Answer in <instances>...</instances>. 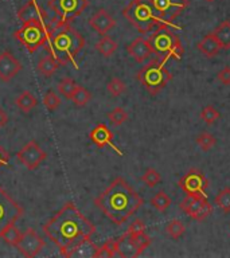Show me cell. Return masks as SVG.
Returning a JSON list of instances; mask_svg holds the SVG:
<instances>
[{
	"mask_svg": "<svg viewBox=\"0 0 230 258\" xmlns=\"http://www.w3.org/2000/svg\"><path fill=\"white\" fill-rule=\"evenodd\" d=\"M145 231V225L144 222L141 221V219H135V221L129 225L128 230H127V233L131 234V235H135V234L139 233H144Z\"/></svg>",
	"mask_w": 230,
	"mask_h": 258,
	"instance_id": "obj_41",
	"label": "cell"
},
{
	"mask_svg": "<svg viewBox=\"0 0 230 258\" xmlns=\"http://www.w3.org/2000/svg\"><path fill=\"white\" fill-rule=\"evenodd\" d=\"M217 77L221 84L230 85V66H225L221 72H218Z\"/></svg>",
	"mask_w": 230,
	"mask_h": 258,
	"instance_id": "obj_42",
	"label": "cell"
},
{
	"mask_svg": "<svg viewBox=\"0 0 230 258\" xmlns=\"http://www.w3.org/2000/svg\"><path fill=\"white\" fill-rule=\"evenodd\" d=\"M129 235H131V234H129ZM131 237L133 238V241L136 242V245L139 246V249H140L141 251H144V250L151 245V242H152L151 237H149L148 234H145V231L144 233H139L135 234V235H131Z\"/></svg>",
	"mask_w": 230,
	"mask_h": 258,
	"instance_id": "obj_40",
	"label": "cell"
},
{
	"mask_svg": "<svg viewBox=\"0 0 230 258\" xmlns=\"http://www.w3.org/2000/svg\"><path fill=\"white\" fill-rule=\"evenodd\" d=\"M43 16L44 14L42 15V10L35 0H30L18 11V18L22 23H26V22L32 19H42Z\"/></svg>",
	"mask_w": 230,
	"mask_h": 258,
	"instance_id": "obj_20",
	"label": "cell"
},
{
	"mask_svg": "<svg viewBox=\"0 0 230 258\" xmlns=\"http://www.w3.org/2000/svg\"><path fill=\"white\" fill-rule=\"evenodd\" d=\"M43 104L48 110L54 112V110H56V109L60 108V105H61L60 96H58L56 93L52 92V90H48L43 97Z\"/></svg>",
	"mask_w": 230,
	"mask_h": 258,
	"instance_id": "obj_38",
	"label": "cell"
},
{
	"mask_svg": "<svg viewBox=\"0 0 230 258\" xmlns=\"http://www.w3.org/2000/svg\"><path fill=\"white\" fill-rule=\"evenodd\" d=\"M23 213V207L3 187H0V238L8 227L15 225Z\"/></svg>",
	"mask_w": 230,
	"mask_h": 258,
	"instance_id": "obj_9",
	"label": "cell"
},
{
	"mask_svg": "<svg viewBox=\"0 0 230 258\" xmlns=\"http://www.w3.org/2000/svg\"><path fill=\"white\" fill-rule=\"evenodd\" d=\"M171 80L172 74L165 69V62L160 58L152 59L137 73V81L151 96L159 94Z\"/></svg>",
	"mask_w": 230,
	"mask_h": 258,
	"instance_id": "obj_6",
	"label": "cell"
},
{
	"mask_svg": "<svg viewBox=\"0 0 230 258\" xmlns=\"http://www.w3.org/2000/svg\"><path fill=\"white\" fill-rule=\"evenodd\" d=\"M92 100V93L89 92L88 89H85L84 86H81V85H77V89L74 94L72 97L73 104L76 105V106H85L86 104H89Z\"/></svg>",
	"mask_w": 230,
	"mask_h": 258,
	"instance_id": "obj_28",
	"label": "cell"
},
{
	"mask_svg": "<svg viewBox=\"0 0 230 258\" xmlns=\"http://www.w3.org/2000/svg\"><path fill=\"white\" fill-rule=\"evenodd\" d=\"M116 257L114 254V243L113 239L106 241L102 246H98V250L96 253V258H112Z\"/></svg>",
	"mask_w": 230,
	"mask_h": 258,
	"instance_id": "obj_39",
	"label": "cell"
},
{
	"mask_svg": "<svg viewBox=\"0 0 230 258\" xmlns=\"http://www.w3.org/2000/svg\"><path fill=\"white\" fill-rule=\"evenodd\" d=\"M8 122V114L6 113L4 109L0 108V128H3L4 125H7Z\"/></svg>",
	"mask_w": 230,
	"mask_h": 258,
	"instance_id": "obj_44",
	"label": "cell"
},
{
	"mask_svg": "<svg viewBox=\"0 0 230 258\" xmlns=\"http://www.w3.org/2000/svg\"><path fill=\"white\" fill-rule=\"evenodd\" d=\"M123 16L136 28L140 34H148L157 27H164L167 24L161 23L157 18L149 0H132L123 10Z\"/></svg>",
	"mask_w": 230,
	"mask_h": 258,
	"instance_id": "obj_4",
	"label": "cell"
},
{
	"mask_svg": "<svg viewBox=\"0 0 230 258\" xmlns=\"http://www.w3.org/2000/svg\"><path fill=\"white\" fill-rule=\"evenodd\" d=\"M44 47L60 64L72 63L74 68L78 69L76 58L85 47V39L68 22L58 20L54 28L48 30Z\"/></svg>",
	"mask_w": 230,
	"mask_h": 258,
	"instance_id": "obj_3",
	"label": "cell"
},
{
	"mask_svg": "<svg viewBox=\"0 0 230 258\" xmlns=\"http://www.w3.org/2000/svg\"><path fill=\"white\" fill-rule=\"evenodd\" d=\"M108 118L114 126H120V125H123L125 121L128 120V113L125 112L123 108H120V106H117V108L113 109L112 112L108 113Z\"/></svg>",
	"mask_w": 230,
	"mask_h": 258,
	"instance_id": "obj_33",
	"label": "cell"
},
{
	"mask_svg": "<svg viewBox=\"0 0 230 258\" xmlns=\"http://www.w3.org/2000/svg\"><path fill=\"white\" fill-rule=\"evenodd\" d=\"M48 6L60 22H69L82 15L89 6V0H50Z\"/></svg>",
	"mask_w": 230,
	"mask_h": 258,
	"instance_id": "obj_10",
	"label": "cell"
},
{
	"mask_svg": "<svg viewBox=\"0 0 230 258\" xmlns=\"http://www.w3.org/2000/svg\"><path fill=\"white\" fill-rule=\"evenodd\" d=\"M179 207L185 214H187L191 219L197 222L205 221L210 214L213 213V206L207 201V197L198 198L194 195H187L179 203Z\"/></svg>",
	"mask_w": 230,
	"mask_h": 258,
	"instance_id": "obj_11",
	"label": "cell"
},
{
	"mask_svg": "<svg viewBox=\"0 0 230 258\" xmlns=\"http://www.w3.org/2000/svg\"><path fill=\"white\" fill-rule=\"evenodd\" d=\"M15 105L18 106V109H19L20 112L28 113L31 112L32 109L38 105V100H36V97L34 96L31 92L24 90V92L22 93V94H19L18 98L15 100Z\"/></svg>",
	"mask_w": 230,
	"mask_h": 258,
	"instance_id": "obj_24",
	"label": "cell"
},
{
	"mask_svg": "<svg viewBox=\"0 0 230 258\" xmlns=\"http://www.w3.org/2000/svg\"><path fill=\"white\" fill-rule=\"evenodd\" d=\"M171 28L172 27H169V26L157 27L148 38L152 52L164 62H167L168 59L181 60L185 54V48L181 42V38Z\"/></svg>",
	"mask_w": 230,
	"mask_h": 258,
	"instance_id": "obj_5",
	"label": "cell"
},
{
	"mask_svg": "<svg viewBox=\"0 0 230 258\" xmlns=\"http://www.w3.org/2000/svg\"><path fill=\"white\" fill-rule=\"evenodd\" d=\"M89 26L101 36L106 35L114 26H116V20L113 19V16L109 14L106 10L100 8L94 12L90 18H89Z\"/></svg>",
	"mask_w": 230,
	"mask_h": 258,
	"instance_id": "obj_18",
	"label": "cell"
},
{
	"mask_svg": "<svg viewBox=\"0 0 230 258\" xmlns=\"http://www.w3.org/2000/svg\"><path fill=\"white\" fill-rule=\"evenodd\" d=\"M43 231L48 239L58 246L61 255L68 257L77 245L96 233V227L80 213L74 203L68 202L44 223Z\"/></svg>",
	"mask_w": 230,
	"mask_h": 258,
	"instance_id": "obj_1",
	"label": "cell"
},
{
	"mask_svg": "<svg viewBox=\"0 0 230 258\" xmlns=\"http://www.w3.org/2000/svg\"><path fill=\"white\" fill-rule=\"evenodd\" d=\"M22 70V63L8 50L0 52V80L3 82L11 81Z\"/></svg>",
	"mask_w": 230,
	"mask_h": 258,
	"instance_id": "obj_15",
	"label": "cell"
},
{
	"mask_svg": "<svg viewBox=\"0 0 230 258\" xmlns=\"http://www.w3.org/2000/svg\"><path fill=\"white\" fill-rule=\"evenodd\" d=\"M215 144H217V139L209 132H202L201 135L197 137V145L203 151V152L210 151Z\"/></svg>",
	"mask_w": 230,
	"mask_h": 258,
	"instance_id": "obj_32",
	"label": "cell"
},
{
	"mask_svg": "<svg viewBox=\"0 0 230 258\" xmlns=\"http://www.w3.org/2000/svg\"><path fill=\"white\" fill-rule=\"evenodd\" d=\"M56 88H58V92H60L61 96L65 97V98H68V100H72L73 94H74V92H76L77 89V84L72 80V78L66 77L64 80H61V82L58 84Z\"/></svg>",
	"mask_w": 230,
	"mask_h": 258,
	"instance_id": "obj_29",
	"label": "cell"
},
{
	"mask_svg": "<svg viewBox=\"0 0 230 258\" xmlns=\"http://www.w3.org/2000/svg\"><path fill=\"white\" fill-rule=\"evenodd\" d=\"M206 2H209V3H213V2H215V0H206Z\"/></svg>",
	"mask_w": 230,
	"mask_h": 258,
	"instance_id": "obj_45",
	"label": "cell"
},
{
	"mask_svg": "<svg viewBox=\"0 0 230 258\" xmlns=\"http://www.w3.org/2000/svg\"><path fill=\"white\" fill-rule=\"evenodd\" d=\"M197 48L207 58H213V56L218 55V52L221 50V46L218 43V40L214 38L213 34H209L197 44Z\"/></svg>",
	"mask_w": 230,
	"mask_h": 258,
	"instance_id": "obj_21",
	"label": "cell"
},
{
	"mask_svg": "<svg viewBox=\"0 0 230 258\" xmlns=\"http://www.w3.org/2000/svg\"><path fill=\"white\" fill-rule=\"evenodd\" d=\"M47 157V153L40 148L39 144L35 140L28 141L19 152L16 153V159L19 163L28 169L38 168Z\"/></svg>",
	"mask_w": 230,
	"mask_h": 258,
	"instance_id": "obj_13",
	"label": "cell"
},
{
	"mask_svg": "<svg viewBox=\"0 0 230 258\" xmlns=\"http://www.w3.org/2000/svg\"><path fill=\"white\" fill-rule=\"evenodd\" d=\"M219 117H221L219 112H218L217 109L214 108V106H211V105H209V106H205V108L202 109L201 118L205 121L207 125L214 124V122H215V121H217Z\"/></svg>",
	"mask_w": 230,
	"mask_h": 258,
	"instance_id": "obj_37",
	"label": "cell"
},
{
	"mask_svg": "<svg viewBox=\"0 0 230 258\" xmlns=\"http://www.w3.org/2000/svg\"><path fill=\"white\" fill-rule=\"evenodd\" d=\"M14 36L27 48L28 52H35L46 43L48 28L42 19H32L22 24V27L14 32Z\"/></svg>",
	"mask_w": 230,
	"mask_h": 258,
	"instance_id": "obj_7",
	"label": "cell"
},
{
	"mask_svg": "<svg viewBox=\"0 0 230 258\" xmlns=\"http://www.w3.org/2000/svg\"><path fill=\"white\" fill-rule=\"evenodd\" d=\"M209 179L205 176V173L195 168L190 169L178 181V185L181 187V189H183V192L198 198L206 197V188L209 187Z\"/></svg>",
	"mask_w": 230,
	"mask_h": 258,
	"instance_id": "obj_12",
	"label": "cell"
},
{
	"mask_svg": "<svg viewBox=\"0 0 230 258\" xmlns=\"http://www.w3.org/2000/svg\"><path fill=\"white\" fill-rule=\"evenodd\" d=\"M6 241V243L11 246H18V243L20 242V238H22V233L19 231L18 227H15V225L11 226V227H8L6 230V233L3 234V237H2Z\"/></svg>",
	"mask_w": 230,
	"mask_h": 258,
	"instance_id": "obj_34",
	"label": "cell"
},
{
	"mask_svg": "<svg viewBox=\"0 0 230 258\" xmlns=\"http://www.w3.org/2000/svg\"><path fill=\"white\" fill-rule=\"evenodd\" d=\"M141 180L144 181L145 184L148 185V187L152 188V187H155V185H157L159 183H160L161 176H160V173L157 172L155 168H148V169H145V172L143 173Z\"/></svg>",
	"mask_w": 230,
	"mask_h": 258,
	"instance_id": "obj_36",
	"label": "cell"
},
{
	"mask_svg": "<svg viewBox=\"0 0 230 258\" xmlns=\"http://www.w3.org/2000/svg\"><path fill=\"white\" fill-rule=\"evenodd\" d=\"M44 245L46 243H44L43 238L40 237L34 229H28L22 234V238H20V242L16 246V249L19 250L24 257L32 258L36 257L42 251Z\"/></svg>",
	"mask_w": 230,
	"mask_h": 258,
	"instance_id": "obj_14",
	"label": "cell"
},
{
	"mask_svg": "<svg viewBox=\"0 0 230 258\" xmlns=\"http://www.w3.org/2000/svg\"><path fill=\"white\" fill-rule=\"evenodd\" d=\"M97 250H98V246L94 243V242L90 241V238L88 239H85L80 243V245H77L74 249L69 253L68 257H92L96 258V253Z\"/></svg>",
	"mask_w": 230,
	"mask_h": 258,
	"instance_id": "obj_22",
	"label": "cell"
},
{
	"mask_svg": "<svg viewBox=\"0 0 230 258\" xmlns=\"http://www.w3.org/2000/svg\"><path fill=\"white\" fill-rule=\"evenodd\" d=\"M96 50L98 52H101L104 56L109 58V56H112L116 52V40H113L109 35H102V38L96 43Z\"/></svg>",
	"mask_w": 230,
	"mask_h": 258,
	"instance_id": "obj_26",
	"label": "cell"
},
{
	"mask_svg": "<svg viewBox=\"0 0 230 258\" xmlns=\"http://www.w3.org/2000/svg\"><path fill=\"white\" fill-rule=\"evenodd\" d=\"M89 137H90V140H92V143L96 145L97 148H105V147L108 145V147L114 149V152H116L119 156H123V152L117 148L116 145L113 144L112 131H110L105 124H98L97 126H94V128L90 131V133H89Z\"/></svg>",
	"mask_w": 230,
	"mask_h": 258,
	"instance_id": "obj_16",
	"label": "cell"
},
{
	"mask_svg": "<svg viewBox=\"0 0 230 258\" xmlns=\"http://www.w3.org/2000/svg\"><path fill=\"white\" fill-rule=\"evenodd\" d=\"M114 243V254L116 257L123 258H135L139 257L143 251L139 249L136 242L133 241V238L128 233L123 234L121 237L113 239Z\"/></svg>",
	"mask_w": 230,
	"mask_h": 258,
	"instance_id": "obj_17",
	"label": "cell"
},
{
	"mask_svg": "<svg viewBox=\"0 0 230 258\" xmlns=\"http://www.w3.org/2000/svg\"><path fill=\"white\" fill-rule=\"evenodd\" d=\"M144 201L123 177H116L98 197L94 205L114 225H124L137 213Z\"/></svg>",
	"mask_w": 230,
	"mask_h": 258,
	"instance_id": "obj_2",
	"label": "cell"
},
{
	"mask_svg": "<svg viewBox=\"0 0 230 258\" xmlns=\"http://www.w3.org/2000/svg\"><path fill=\"white\" fill-rule=\"evenodd\" d=\"M186 231L185 223L179 219H172L171 222H168V225L165 226V234L169 235L172 239H178L181 238Z\"/></svg>",
	"mask_w": 230,
	"mask_h": 258,
	"instance_id": "obj_30",
	"label": "cell"
},
{
	"mask_svg": "<svg viewBox=\"0 0 230 258\" xmlns=\"http://www.w3.org/2000/svg\"><path fill=\"white\" fill-rule=\"evenodd\" d=\"M172 203V199L164 192V191H159L156 192V195H153V198L151 199V205L155 210H157L159 213H164L165 210L168 209L169 206Z\"/></svg>",
	"mask_w": 230,
	"mask_h": 258,
	"instance_id": "obj_27",
	"label": "cell"
},
{
	"mask_svg": "<svg viewBox=\"0 0 230 258\" xmlns=\"http://www.w3.org/2000/svg\"><path fill=\"white\" fill-rule=\"evenodd\" d=\"M106 89H108V92H109V94H110V96L119 97L125 92L127 86H125V84L120 80V78H117V77H113L112 80L108 82V85H106Z\"/></svg>",
	"mask_w": 230,
	"mask_h": 258,
	"instance_id": "obj_35",
	"label": "cell"
},
{
	"mask_svg": "<svg viewBox=\"0 0 230 258\" xmlns=\"http://www.w3.org/2000/svg\"><path fill=\"white\" fill-rule=\"evenodd\" d=\"M214 38L218 40V43L221 48L229 50L230 48V22L229 20H223L219 26H218L213 32Z\"/></svg>",
	"mask_w": 230,
	"mask_h": 258,
	"instance_id": "obj_23",
	"label": "cell"
},
{
	"mask_svg": "<svg viewBox=\"0 0 230 258\" xmlns=\"http://www.w3.org/2000/svg\"><path fill=\"white\" fill-rule=\"evenodd\" d=\"M8 161H10V156H8V152L6 149L0 145V168L3 167H7Z\"/></svg>",
	"mask_w": 230,
	"mask_h": 258,
	"instance_id": "obj_43",
	"label": "cell"
},
{
	"mask_svg": "<svg viewBox=\"0 0 230 258\" xmlns=\"http://www.w3.org/2000/svg\"><path fill=\"white\" fill-rule=\"evenodd\" d=\"M58 60L54 58V56L50 54V55H46V56H42L39 59V62H38V72L42 74L43 77H46V78H48V77H51L54 73L58 70Z\"/></svg>",
	"mask_w": 230,
	"mask_h": 258,
	"instance_id": "obj_25",
	"label": "cell"
},
{
	"mask_svg": "<svg viewBox=\"0 0 230 258\" xmlns=\"http://www.w3.org/2000/svg\"><path fill=\"white\" fill-rule=\"evenodd\" d=\"M149 3L152 4L153 10L156 12L157 18L161 20V23L182 30L181 26H177L174 22L189 7V0H149Z\"/></svg>",
	"mask_w": 230,
	"mask_h": 258,
	"instance_id": "obj_8",
	"label": "cell"
},
{
	"mask_svg": "<svg viewBox=\"0 0 230 258\" xmlns=\"http://www.w3.org/2000/svg\"><path fill=\"white\" fill-rule=\"evenodd\" d=\"M215 202V206L219 207V210H222L223 213H230V188L226 187V188L221 189L219 192L217 194V197L214 199Z\"/></svg>",
	"mask_w": 230,
	"mask_h": 258,
	"instance_id": "obj_31",
	"label": "cell"
},
{
	"mask_svg": "<svg viewBox=\"0 0 230 258\" xmlns=\"http://www.w3.org/2000/svg\"><path fill=\"white\" fill-rule=\"evenodd\" d=\"M127 52L139 63L148 59L149 56L153 54L148 39H144V38H136L135 40H132L127 46Z\"/></svg>",
	"mask_w": 230,
	"mask_h": 258,
	"instance_id": "obj_19",
	"label": "cell"
}]
</instances>
